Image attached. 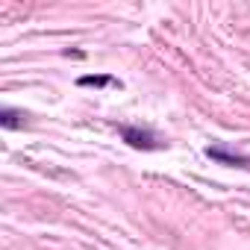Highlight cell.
Listing matches in <instances>:
<instances>
[{
  "label": "cell",
  "instance_id": "cell-1",
  "mask_svg": "<svg viewBox=\"0 0 250 250\" xmlns=\"http://www.w3.org/2000/svg\"><path fill=\"white\" fill-rule=\"evenodd\" d=\"M121 139L136 150H156L159 147V139L150 130H142V127H121Z\"/></svg>",
  "mask_w": 250,
  "mask_h": 250
},
{
  "label": "cell",
  "instance_id": "cell-2",
  "mask_svg": "<svg viewBox=\"0 0 250 250\" xmlns=\"http://www.w3.org/2000/svg\"><path fill=\"white\" fill-rule=\"evenodd\" d=\"M206 156L215 159V162H221V165H250L247 156L232 153V150H224V147H206Z\"/></svg>",
  "mask_w": 250,
  "mask_h": 250
},
{
  "label": "cell",
  "instance_id": "cell-3",
  "mask_svg": "<svg viewBox=\"0 0 250 250\" xmlns=\"http://www.w3.org/2000/svg\"><path fill=\"white\" fill-rule=\"evenodd\" d=\"M77 83H80L83 88H106V85H118V80L109 77V74H85V77H80Z\"/></svg>",
  "mask_w": 250,
  "mask_h": 250
},
{
  "label": "cell",
  "instance_id": "cell-4",
  "mask_svg": "<svg viewBox=\"0 0 250 250\" xmlns=\"http://www.w3.org/2000/svg\"><path fill=\"white\" fill-rule=\"evenodd\" d=\"M0 124H3V130H18V127H24V112H18V109H0Z\"/></svg>",
  "mask_w": 250,
  "mask_h": 250
}]
</instances>
